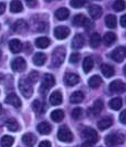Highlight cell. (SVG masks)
<instances>
[{"mask_svg": "<svg viewBox=\"0 0 126 147\" xmlns=\"http://www.w3.org/2000/svg\"><path fill=\"white\" fill-rule=\"evenodd\" d=\"M125 142V136L122 133H112L110 135L105 136V143L110 147L116 146V145H122Z\"/></svg>", "mask_w": 126, "mask_h": 147, "instance_id": "1", "label": "cell"}, {"mask_svg": "<svg viewBox=\"0 0 126 147\" xmlns=\"http://www.w3.org/2000/svg\"><path fill=\"white\" fill-rule=\"evenodd\" d=\"M65 59V49L63 47H58L52 53V65L60 66Z\"/></svg>", "mask_w": 126, "mask_h": 147, "instance_id": "2", "label": "cell"}, {"mask_svg": "<svg viewBox=\"0 0 126 147\" xmlns=\"http://www.w3.org/2000/svg\"><path fill=\"white\" fill-rule=\"evenodd\" d=\"M19 88L22 93V95L27 98H29L30 96L33 94V88H32V83L27 79V78H22L19 81Z\"/></svg>", "mask_w": 126, "mask_h": 147, "instance_id": "3", "label": "cell"}, {"mask_svg": "<svg viewBox=\"0 0 126 147\" xmlns=\"http://www.w3.org/2000/svg\"><path fill=\"white\" fill-rule=\"evenodd\" d=\"M54 83H55V80H54V76L52 74H44L42 83H41V86H40V92L43 95L46 94V92L54 85Z\"/></svg>", "mask_w": 126, "mask_h": 147, "instance_id": "4", "label": "cell"}, {"mask_svg": "<svg viewBox=\"0 0 126 147\" xmlns=\"http://www.w3.org/2000/svg\"><path fill=\"white\" fill-rule=\"evenodd\" d=\"M58 138L64 143H71L73 140V134L67 126H62L58 131Z\"/></svg>", "mask_w": 126, "mask_h": 147, "instance_id": "5", "label": "cell"}, {"mask_svg": "<svg viewBox=\"0 0 126 147\" xmlns=\"http://www.w3.org/2000/svg\"><path fill=\"white\" fill-rule=\"evenodd\" d=\"M125 55H126V49L124 47H117L114 51H112L111 53V58L112 60H114L115 62H123L124 59H125Z\"/></svg>", "mask_w": 126, "mask_h": 147, "instance_id": "6", "label": "cell"}, {"mask_svg": "<svg viewBox=\"0 0 126 147\" xmlns=\"http://www.w3.org/2000/svg\"><path fill=\"white\" fill-rule=\"evenodd\" d=\"M83 137L85 138V140L91 142L92 144H95L98 140V135H97L96 131L91 128V127H88V128H85L83 131Z\"/></svg>", "mask_w": 126, "mask_h": 147, "instance_id": "7", "label": "cell"}, {"mask_svg": "<svg viewBox=\"0 0 126 147\" xmlns=\"http://www.w3.org/2000/svg\"><path fill=\"white\" fill-rule=\"evenodd\" d=\"M126 85L124 82H122L121 80H115L110 84V91L112 93H115V94H121V93H124L125 92Z\"/></svg>", "mask_w": 126, "mask_h": 147, "instance_id": "8", "label": "cell"}, {"mask_svg": "<svg viewBox=\"0 0 126 147\" xmlns=\"http://www.w3.org/2000/svg\"><path fill=\"white\" fill-rule=\"evenodd\" d=\"M27 67V63H26V60L19 57V58H15L12 62H11V69L15 71V72H22L26 70Z\"/></svg>", "mask_w": 126, "mask_h": 147, "instance_id": "9", "label": "cell"}, {"mask_svg": "<svg viewBox=\"0 0 126 147\" xmlns=\"http://www.w3.org/2000/svg\"><path fill=\"white\" fill-rule=\"evenodd\" d=\"M70 36V29L64 26H59L54 29V37L58 40H64Z\"/></svg>", "mask_w": 126, "mask_h": 147, "instance_id": "10", "label": "cell"}, {"mask_svg": "<svg viewBox=\"0 0 126 147\" xmlns=\"http://www.w3.org/2000/svg\"><path fill=\"white\" fill-rule=\"evenodd\" d=\"M5 102L7 104H10V105H12V106H15V109H19L20 106H21V100L18 97V95L15 94V93H11V94H8L7 97H6V100H5Z\"/></svg>", "mask_w": 126, "mask_h": 147, "instance_id": "11", "label": "cell"}, {"mask_svg": "<svg viewBox=\"0 0 126 147\" xmlns=\"http://www.w3.org/2000/svg\"><path fill=\"white\" fill-rule=\"evenodd\" d=\"M28 23L22 20V19H20V20H17V21L12 24V30L15 31V32H18V33H22L24 31H27L28 30Z\"/></svg>", "mask_w": 126, "mask_h": 147, "instance_id": "12", "label": "cell"}, {"mask_svg": "<svg viewBox=\"0 0 126 147\" xmlns=\"http://www.w3.org/2000/svg\"><path fill=\"white\" fill-rule=\"evenodd\" d=\"M64 81H65L67 85L73 86V85H76L80 82V76L75 73H67L64 76Z\"/></svg>", "mask_w": 126, "mask_h": 147, "instance_id": "13", "label": "cell"}, {"mask_svg": "<svg viewBox=\"0 0 126 147\" xmlns=\"http://www.w3.org/2000/svg\"><path fill=\"white\" fill-rule=\"evenodd\" d=\"M22 142L27 147H33L37 143V137L31 133H27L22 136Z\"/></svg>", "mask_w": 126, "mask_h": 147, "instance_id": "14", "label": "cell"}, {"mask_svg": "<svg viewBox=\"0 0 126 147\" xmlns=\"http://www.w3.org/2000/svg\"><path fill=\"white\" fill-rule=\"evenodd\" d=\"M102 110H103V102L101 100H96L93 104V106L89 110V113L93 116H96L102 112Z\"/></svg>", "mask_w": 126, "mask_h": 147, "instance_id": "15", "label": "cell"}, {"mask_svg": "<svg viewBox=\"0 0 126 147\" xmlns=\"http://www.w3.org/2000/svg\"><path fill=\"white\" fill-rule=\"evenodd\" d=\"M89 13L93 19H98L103 13V9H102V7H100L97 5H92L89 8Z\"/></svg>", "mask_w": 126, "mask_h": 147, "instance_id": "16", "label": "cell"}, {"mask_svg": "<svg viewBox=\"0 0 126 147\" xmlns=\"http://www.w3.org/2000/svg\"><path fill=\"white\" fill-rule=\"evenodd\" d=\"M37 129L40 134H42V135H48V134H50V133H51L52 127L48 122H41V123H39V124H38Z\"/></svg>", "mask_w": 126, "mask_h": 147, "instance_id": "17", "label": "cell"}, {"mask_svg": "<svg viewBox=\"0 0 126 147\" xmlns=\"http://www.w3.org/2000/svg\"><path fill=\"white\" fill-rule=\"evenodd\" d=\"M70 16V11L67 8H59L57 11H55V18L60 20V21H63V20H67Z\"/></svg>", "mask_w": 126, "mask_h": 147, "instance_id": "18", "label": "cell"}, {"mask_svg": "<svg viewBox=\"0 0 126 147\" xmlns=\"http://www.w3.org/2000/svg\"><path fill=\"white\" fill-rule=\"evenodd\" d=\"M33 63L38 66H42L46 61V55L42 52H38L33 55Z\"/></svg>", "mask_w": 126, "mask_h": 147, "instance_id": "19", "label": "cell"}, {"mask_svg": "<svg viewBox=\"0 0 126 147\" xmlns=\"http://www.w3.org/2000/svg\"><path fill=\"white\" fill-rule=\"evenodd\" d=\"M9 48L12 53H19V52L22 50V43L20 42V40L18 39H13L10 41L9 43Z\"/></svg>", "mask_w": 126, "mask_h": 147, "instance_id": "20", "label": "cell"}, {"mask_svg": "<svg viewBox=\"0 0 126 147\" xmlns=\"http://www.w3.org/2000/svg\"><path fill=\"white\" fill-rule=\"evenodd\" d=\"M84 37L82 36V34H76L74 38H73V40H72V48L73 49H81L83 48V45H84Z\"/></svg>", "mask_w": 126, "mask_h": 147, "instance_id": "21", "label": "cell"}, {"mask_svg": "<svg viewBox=\"0 0 126 147\" xmlns=\"http://www.w3.org/2000/svg\"><path fill=\"white\" fill-rule=\"evenodd\" d=\"M88 23H89V20H88V18H86L85 16L76 15L74 18H73V24L77 26V27H84V26H86Z\"/></svg>", "mask_w": 126, "mask_h": 147, "instance_id": "22", "label": "cell"}, {"mask_svg": "<svg viewBox=\"0 0 126 147\" xmlns=\"http://www.w3.org/2000/svg\"><path fill=\"white\" fill-rule=\"evenodd\" d=\"M112 124H113V121H112V118L104 117V118L100 119V121L97 122V127H98L101 131H104V129H106V128L111 127Z\"/></svg>", "mask_w": 126, "mask_h": 147, "instance_id": "23", "label": "cell"}, {"mask_svg": "<svg viewBox=\"0 0 126 147\" xmlns=\"http://www.w3.org/2000/svg\"><path fill=\"white\" fill-rule=\"evenodd\" d=\"M23 10L22 3L19 0H12L10 3V11L13 13H19Z\"/></svg>", "mask_w": 126, "mask_h": 147, "instance_id": "24", "label": "cell"}, {"mask_svg": "<svg viewBox=\"0 0 126 147\" xmlns=\"http://www.w3.org/2000/svg\"><path fill=\"white\" fill-rule=\"evenodd\" d=\"M50 103L52 105H60L62 103V94L59 91H55L53 92L51 95H50Z\"/></svg>", "mask_w": 126, "mask_h": 147, "instance_id": "25", "label": "cell"}, {"mask_svg": "<svg viewBox=\"0 0 126 147\" xmlns=\"http://www.w3.org/2000/svg\"><path fill=\"white\" fill-rule=\"evenodd\" d=\"M50 43H51L50 39H48L46 37L38 38L37 40H36V45H37L38 48H40V49H45V48H48V47L50 45Z\"/></svg>", "mask_w": 126, "mask_h": 147, "instance_id": "26", "label": "cell"}, {"mask_svg": "<svg viewBox=\"0 0 126 147\" xmlns=\"http://www.w3.org/2000/svg\"><path fill=\"white\" fill-rule=\"evenodd\" d=\"M6 126H7V128L9 131H11V132H17V131H19V124H18V122L15 121V118H9L6 121Z\"/></svg>", "mask_w": 126, "mask_h": 147, "instance_id": "27", "label": "cell"}, {"mask_svg": "<svg viewBox=\"0 0 126 147\" xmlns=\"http://www.w3.org/2000/svg\"><path fill=\"white\" fill-rule=\"evenodd\" d=\"M115 41H116V36H115L113 32H107V33L104 34L103 42L105 43V45L110 47V45H112Z\"/></svg>", "mask_w": 126, "mask_h": 147, "instance_id": "28", "label": "cell"}, {"mask_svg": "<svg viewBox=\"0 0 126 147\" xmlns=\"http://www.w3.org/2000/svg\"><path fill=\"white\" fill-rule=\"evenodd\" d=\"M63 118H64V112L62 110H55L51 113V119L53 122L60 123V122H62Z\"/></svg>", "mask_w": 126, "mask_h": 147, "instance_id": "29", "label": "cell"}, {"mask_svg": "<svg viewBox=\"0 0 126 147\" xmlns=\"http://www.w3.org/2000/svg\"><path fill=\"white\" fill-rule=\"evenodd\" d=\"M89 85L92 88H97L102 85V79L98 75H93L89 80Z\"/></svg>", "mask_w": 126, "mask_h": 147, "instance_id": "30", "label": "cell"}, {"mask_svg": "<svg viewBox=\"0 0 126 147\" xmlns=\"http://www.w3.org/2000/svg\"><path fill=\"white\" fill-rule=\"evenodd\" d=\"M101 71H102V73H103V75L105 78H111V76H113L114 73H115L114 67L112 65H110V64H103Z\"/></svg>", "mask_w": 126, "mask_h": 147, "instance_id": "31", "label": "cell"}, {"mask_svg": "<svg viewBox=\"0 0 126 147\" xmlns=\"http://www.w3.org/2000/svg\"><path fill=\"white\" fill-rule=\"evenodd\" d=\"M100 44H101V37H100V34L98 33H93L91 36V38H90V45H91V48L96 49V48H98Z\"/></svg>", "mask_w": 126, "mask_h": 147, "instance_id": "32", "label": "cell"}, {"mask_svg": "<svg viewBox=\"0 0 126 147\" xmlns=\"http://www.w3.org/2000/svg\"><path fill=\"white\" fill-rule=\"evenodd\" d=\"M94 66V62H93V59L91 57H86L84 61H83V70L85 73H89L90 71L93 69Z\"/></svg>", "mask_w": 126, "mask_h": 147, "instance_id": "33", "label": "cell"}, {"mask_svg": "<svg viewBox=\"0 0 126 147\" xmlns=\"http://www.w3.org/2000/svg\"><path fill=\"white\" fill-rule=\"evenodd\" d=\"M83 98H84V94L82 93L81 91H76V92H74V93L71 95L70 101H71V103H73V104H79L83 101Z\"/></svg>", "mask_w": 126, "mask_h": 147, "instance_id": "34", "label": "cell"}, {"mask_svg": "<svg viewBox=\"0 0 126 147\" xmlns=\"http://www.w3.org/2000/svg\"><path fill=\"white\" fill-rule=\"evenodd\" d=\"M122 98L121 97H114V98H112L111 101H110V106H111L112 110L114 111H119L121 110V107H122Z\"/></svg>", "mask_w": 126, "mask_h": 147, "instance_id": "35", "label": "cell"}, {"mask_svg": "<svg viewBox=\"0 0 126 147\" xmlns=\"http://www.w3.org/2000/svg\"><path fill=\"white\" fill-rule=\"evenodd\" d=\"M116 23H117V21H116V17H115V16L114 15L106 16V18H105V24H106L108 28H111V29L115 28V27H116Z\"/></svg>", "mask_w": 126, "mask_h": 147, "instance_id": "36", "label": "cell"}, {"mask_svg": "<svg viewBox=\"0 0 126 147\" xmlns=\"http://www.w3.org/2000/svg\"><path fill=\"white\" fill-rule=\"evenodd\" d=\"M15 142V138L12 136H9V135H6L1 138V147H11L12 144Z\"/></svg>", "mask_w": 126, "mask_h": 147, "instance_id": "37", "label": "cell"}, {"mask_svg": "<svg viewBox=\"0 0 126 147\" xmlns=\"http://www.w3.org/2000/svg\"><path fill=\"white\" fill-rule=\"evenodd\" d=\"M32 109H33V111H34L36 113H38V114L43 113V105L41 103V101H39V100L33 101V103H32Z\"/></svg>", "mask_w": 126, "mask_h": 147, "instance_id": "38", "label": "cell"}, {"mask_svg": "<svg viewBox=\"0 0 126 147\" xmlns=\"http://www.w3.org/2000/svg\"><path fill=\"white\" fill-rule=\"evenodd\" d=\"M113 9L115 11H123L125 9V1L124 0H115L113 3Z\"/></svg>", "mask_w": 126, "mask_h": 147, "instance_id": "39", "label": "cell"}, {"mask_svg": "<svg viewBox=\"0 0 126 147\" xmlns=\"http://www.w3.org/2000/svg\"><path fill=\"white\" fill-rule=\"evenodd\" d=\"M86 2V0H71L70 5L73 8H81L82 6H84Z\"/></svg>", "mask_w": 126, "mask_h": 147, "instance_id": "40", "label": "cell"}, {"mask_svg": "<svg viewBox=\"0 0 126 147\" xmlns=\"http://www.w3.org/2000/svg\"><path fill=\"white\" fill-rule=\"evenodd\" d=\"M82 114H83V112H82V110L80 107H75L74 110L72 111V113H71L72 118H74V119H79L82 116Z\"/></svg>", "mask_w": 126, "mask_h": 147, "instance_id": "41", "label": "cell"}, {"mask_svg": "<svg viewBox=\"0 0 126 147\" xmlns=\"http://www.w3.org/2000/svg\"><path fill=\"white\" fill-rule=\"evenodd\" d=\"M38 78H39V73L36 72V71H32V72H30L29 75H28V80H29L31 83H36L38 80Z\"/></svg>", "mask_w": 126, "mask_h": 147, "instance_id": "42", "label": "cell"}, {"mask_svg": "<svg viewBox=\"0 0 126 147\" xmlns=\"http://www.w3.org/2000/svg\"><path fill=\"white\" fill-rule=\"evenodd\" d=\"M80 60V54L79 53H72L70 57V62L71 63H77Z\"/></svg>", "mask_w": 126, "mask_h": 147, "instance_id": "43", "label": "cell"}, {"mask_svg": "<svg viewBox=\"0 0 126 147\" xmlns=\"http://www.w3.org/2000/svg\"><path fill=\"white\" fill-rule=\"evenodd\" d=\"M26 2H27V5L31 8H34L37 6L38 3V0H26Z\"/></svg>", "mask_w": 126, "mask_h": 147, "instance_id": "44", "label": "cell"}, {"mask_svg": "<svg viewBox=\"0 0 126 147\" xmlns=\"http://www.w3.org/2000/svg\"><path fill=\"white\" fill-rule=\"evenodd\" d=\"M125 116H126V111H123V112L121 113V115H119V121H121L122 124H126Z\"/></svg>", "mask_w": 126, "mask_h": 147, "instance_id": "45", "label": "cell"}, {"mask_svg": "<svg viewBox=\"0 0 126 147\" xmlns=\"http://www.w3.org/2000/svg\"><path fill=\"white\" fill-rule=\"evenodd\" d=\"M39 147H51V143L49 140H43L39 144Z\"/></svg>", "mask_w": 126, "mask_h": 147, "instance_id": "46", "label": "cell"}, {"mask_svg": "<svg viewBox=\"0 0 126 147\" xmlns=\"http://www.w3.org/2000/svg\"><path fill=\"white\" fill-rule=\"evenodd\" d=\"M121 26L123 27V28H125L126 27V16H122L121 17Z\"/></svg>", "mask_w": 126, "mask_h": 147, "instance_id": "47", "label": "cell"}, {"mask_svg": "<svg viewBox=\"0 0 126 147\" xmlns=\"http://www.w3.org/2000/svg\"><path fill=\"white\" fill-rule=\"evenodd\" d=\"M93 145H94V144H92L91 142H88V140H85V142L82 144L81 147H93Z\"/></svg>", "mask_w": 126, "mask_h": 147, "instance_id": "48", "label": "cell"}, {"mask_svg": "<svg viewBox=\"0 0 126 147\" xmlns=\"http://www.w3.org/2000/svg\"><path fill=\"white\" fill-rule=\"evenodd\" d=\"M5 9H6V5L3 2H0V15H2L5 12Z\"/></svg>", "mask_w": 126, "mask_h": 147, "instance_id": "49", "label": "cell"}, {"mask_svg": "<svg viewBox=\"0 0 126 147\" xmlns=\"http://www.w3.org/2000/svg\"><path fill=\"white\" fill-rule=\"evenodd\" d=\"M1 112H2V106H1V104H0V114H1Z\"/></svg>", "mask_w": 126, "mask_h": 147, "instance_id": "50", "label": "cell"}, {"mask_svg": "<svg viewBox=\"0 0 126 147\" xmlns=\"http://www.w3.org/2000/svg\"><path fill=\"white\" fill-rule=\"evenodd\" d=\"M45 1H48V2H51V1H53V0H45Z\"/></svg>", "mask_w": 126, "mask_h": 147, "instance_id": "51", "label": "cell"}, {"mask_svg": "<svg viewBox=\"0 0 126 147\" xmlns=\"http://www.w3.org/2000/svg\"><path fill=\"white\" fill-rule=\"evenodd\" d=\"M0 59H1V50H0Z\"/></svg>", "mask_w": 126, "mask_h": 147, "instance_id": "52", "label": "cell"}]
</instances>
